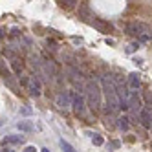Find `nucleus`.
Returning a JSON list of instances; mask_svg holds the SVG:
<instances>
[{"label":"nucleus","mask_w":152,"mask_h":152,"mask_svg":"<svg viewBox=\"0 0 152 152\" xmlns=\"http://www.w3.org/2000/svg\"><path fill=\"white\" fill-rule=\"evenodd\" d=\"M86 94H88V101L92 104L94 110H99L101 106V92H99V86H97L94 81H90L86 84Z\"/></svg>","instance_id":"1"},{"label":"nucleus","mask_w":152,"mask_h":152,"mask_svg":"<svg viewBox=\"0 0 152 152\" xmlns=\"http://www.w3.org/2000/svg\"><path fill=\"white\" fill-rule=\"evenodd\" d=\"M117 125H119V128H123V130H128V117H119L117 119Z\"/></svg>","instance_id":"9"},{"label":"nucleus","mask_w":152,"mask_h":152,"mask_svg":"<svg viewBox=\"0 0 152 152\" xmlns=\"http://www.w3.org/2000/svg\"><path fill=\"white\" fill-rule=\"evenodd\" d=\"M72 106H73V110L77 112V114H83L84 112V101H83V97L77 92L72 94Z\"/></svg>","instance_id":"3"},{"label":"nucleus","mask_w":152,"mask_h":152,"mask_svg":"<svg viewBox=\"0 0 152 152\" xmlns=\"http://www.w3.org/2000/svg\"><path fill=\"white\" fill-rule=\"evenodd\" d=\"M4 152H13V150H4Z\"/></svg>","instance_id":"17"},{"label":"nucleus","mask_w":152,"mask_h":152,"mask_svg":"<svg viewBox=\"0 0 152 152\" xmlns=\"http://www.w3.org/2000/svg\"><path fill=\"white\" fill-rule=\"evenodd\" d=\"M20 112H22L24 115H29V114H31V110H29V108H22V110H20Z\"/></svg>","instance_id":"13"},{"label":"nucleus","mask_w":152,"mask_h":152,"mask_svg":"<svg viewBox=\"0 0 152 152\" xmlns=\"http://www.w3.org/2000/svg\"><path fill=\"white\" fill-rule=\"evenodd\" d=\"M0 125H2V123H0Z\"/></svg>","instance_id":"18"},{"label":"nucleus","mask_w":152,"mask_h":152,"mask_svg":"<svg viewBox=\"0 0 152 152\" xmlns=\"http://www.w3.org/2000/svg\"><path fill=\"white\" fill-rule=\"evenodd\" d=\"M17 126H18V130H22V132H33L35 130L33 123H29V121H20Z\"/></svg>","instance_id":"7"},{"label":"nucleus","mask_w":152,"mask_h":152,"mask_svg":"<svg viewBox=\"0 0 152 152\" xmlns=\"http://www.w3.org/2000/svg\"><path fill=\"white\" fill-rule=\"evenodd\" d=\"M40 152H50V150H48V148H42V150H40Z\"/></svg>","instance_id":"16"},{"label":"nucleus","mask_w":152,"mask_h":152,"mask_svg":"<svg viewBox=\"0 0 152 152\" xmlns=\"http://www.w3.org/2000/svg\"><path fill=\"white\" fill-rule=\"evenodd\" d=\"M139 121H141V125H143L145 128H150V126H152V110H150V106L141 108V112H139Z\"/></svg>","instance_id":"2"},{"label":"nucleus","mask_w":152,"mask_h":152,"mask_svg":"<svg viewBox=\"0 0 152 152\" xmlns=\"http://www.w3.org/2000/svg\"><path fill=\"white\" fill-rule=\"evenodd\" d=\"M11 66H13V70H15L17 73H20V70H22V64H20V61H17V59L11 62Z\"/></svg>","instance_id":"10"},{"label":"nucleus","mask_w":152,"mask_h":152,"mask_svg":"<svg viewBox=\"0 0 152 152\" xmlns=\"http://www.w3.org/2000/svg\"><path fill=\"white\" fill-rule=\"evenodd\" d=\"M92 141H94V145H97V147H101V145H103V137H101V136H97V134H94Z\"/></svg>","instance_id":"11"},{"label":"nucleus","mask_w":152,"mask_h":152,"mask_svg":"<svg viewBox=\"0 0 152 152\" xmlns=\"http://www.w3.org/2000/svg\"><path fill=\"white\" fill-rule=\"evenodd\" d=\"M137 48H139V44H137V42H134V44H130V46L126 48V51H128V53H132V51H136Z\"/></svg>","instance_id":"12"},{"label":"nucleus","mask_w":152,"mask_h":152,"mask_svg":"<svg viewBox=\"0 0 152 152\" xmlns=\"http://www.w3.org/2000/svg\"><path fill=\"white\" fill-rule=\"evenodd\" d=\"M55 103H57V106L61 108V110H68V108L72 106V104H70V97H68L66 94H59Z\"/></svg>","instance_id":"4"},{"label":"nucleus","mask_w":152,"mask_h":152,"mask_svg":"<svg viewBox=\"0 0 152 152\" xmlns=\"http://www.w3.org/2000/svg\"><path fill=\"white\" fill-rule=\"evenodd\" d=\"M22 152H35V147H26Z\"/></svg>","instance_id":"14"},{"label":"nucleus","mask_w":152,"mask_h":152,"mask_svg":"<svg viewBox=\"0 0 152 152\" xmlns=\"http://www.w3.org/2000/svg\"><path fill=\"white\" fill-rule=\"evenodd\" d=\"M61 147H62L64 152H77V150H75V148L68 143V141H64V139H61Z\"/></svg>","instance_id":"8"},{"label":"nucleus","mask_w":152,"mask_h":152,"mask_svg":"<svg viewBox=\"0 0 152 152\" xmlns=\"http://www.w3.org/2000/svg\"><path fill=\"white\" fill-rule=\"evenodd\" d=\"M139 73H130L128 75V84H130V88L132 90H137L139 88Z\"/></svg>","instance_id":"5"},{"label":"nucleus","mask_w":152,"mask_h":152,"mask_svg":"<svg viewBox=\"0 0 152 152\" xmlns=\"http://www.w3.org/2000/svg\"><path fill=\"white\" fill-rule=\"evenodd\" d=\"M22 141H24V136H6L2 143H4V145H6V143H13V145H18V143H22Z\"/></svg>","instance_id":"6"},{"label":"nucleus","mask_w":152,"mask_h":152,"mask_svg":"<svg viewBox=\"0 0 152 152\" xmlns=\"http://www.w3.org/2000/svg\"><path fill=\"white\" fill-rule=\"evenodd\" d=\"M4 37V33H2V28H0V39H2Z\"/></svg>","instance_id":"15"}]
</instances>
